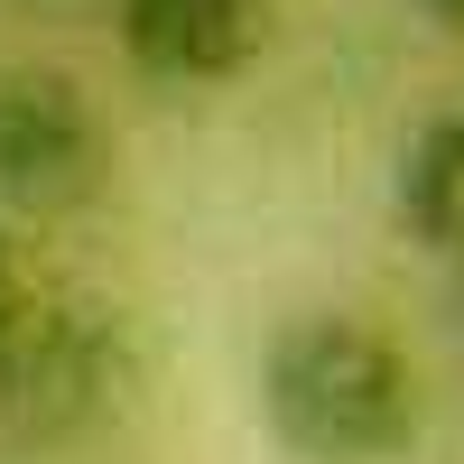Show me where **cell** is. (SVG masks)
<instances>
[{
  "mask_svg": "<svg viewBox=\"0 0 464 464\" xmlns=\"http://www.w3.org/2000/svg\"><path fill=\"white\" fill-rule=\"evenodd\" d=\"M111 37L149 84H232L269 37V0H111Z\"/></svg>",
  "mask_w": 464,
  "mask_h": 464,
  "instance_id": "4",
  "label": "cell"
},
{
  "mask_svg": "<svg viewBox=\"0 0 464 464\" xmlns=\"http://www.w3.org/2000/svg\"><path fill=\"white\" fill-rule=\"evenodd\" d=\"M111 140L84 84L56 65L0 74V214H74L102 196Z\"/></svg>",
  "mask_w": 464,
  "mask_h": 464,
  "instance_id": "3",
  "label": "cell"
},
{
  "mask_svg": "<svg viewBox=\"0 0 464 464\" xmlns=\"http://www.w3.org/2000/svg\"><path fill=\"white\" fill-rule=\"evenodd\" d=\"M251 400L288 464H409L428 437V381L409 343L353 306H297L269 325Z\"/></svg>",
  "mask_w": 464,
  "mask_h": 464,
  "instance_id": "1",
  "label": "cell"
},
{
  "mask_svg": "<svg viewBox=\"0 0 464 464\" xmlns=\"http://www.w3.org/2000/svg\"><path fill=\"white\" fill-rule=\"evenodd\" d=\"M19 306H28V269H19V242H10V214H0V334L19 325Z\"/></svg>",
  "mask_w": 464,
  "mask_h": 464,
  "instance_id": "6",
  "label": "cell"
},
{
  "mask_svg": "<svg viewBox=\"0 0 464 464\" xmlns=\"http://www.w3.org/2000/svg\"><path fill=\"white\" fill-rule=\"evenodd\" d=\"M391 223L409 232L428 260L464 269V111L418 121L391 159Z\"/></svg>",
  "mask_w": 464,
  "mask_h": 464,
  "instance_id": "5",
  "label": "cell"
},
{
  "mask_svg": "<svg viewBox=\"0 0 464 464\" xmlns=\"http://www.w3.org/2000/svg\"><path fill=\"white\" fill-rule=\"evenodd\" d=\"M130 391V334L93 297L28 288L19 325L0 334V428L19 446H74L93 437Z\"/></svg>",
  "mask_w": 464,
  "mask_h": 464,
  "instance_id": "2",
  "label": "cell"
},
{
  "mask_svg": "<svg viewBox=\"0 0 464 464\" xmlns=\"http://www.w3.org/2000/svg\"><path fill=\"white\" fill-rule=\"evenodd\" d=\"M428 19H446V28H464V0H418Z\"/></svg>",
  "mask_w": 464,
  "mask_h": 464,
  "instance_id": "7",
  "label": "cell"
}]
</instances>
